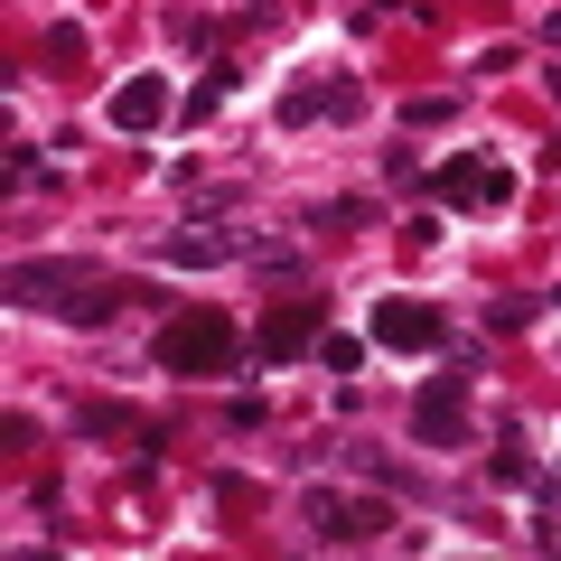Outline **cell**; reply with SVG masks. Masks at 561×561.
I'll list each match as a JSON object with an SVG mask.
<instances>
[{"label": "cell", "mask_w": 561, "mask_h": 561, "mask_svg": "<svg viewBox=\"0 0 561 561\" xmlns=\"http://www.w3.org/2000/svg\"><path fill=\"white\" fill-rule=\"evenodd\" d=\"M234 356H243V328L225 319V309H187V319H169L160 337H150V365L160 375H234Z\"/></svg>", "instance_id": "obj_1"}, {"label": "cell", "mask_w": 561, "mask_h": 561, "mask_svg": "<svg viewBox=\"0 0 561 561\" xmlns=\"http://www.w3.org/2000/svg\"><path fill=\"white\" fill-rule=\"evenodd\" d=\"M468 383H478V356H449L440 375L412 393V440H421V449H468V431H478Z\"/></svg>", "instance_id": "obj_2"}, {"label": "cell", "mask_w": 561, "mask_h": 561, "mask_svg": "<svg viewBox=\"0 0 561 561\" xmlns=\"http://www.w3.org/2000/svg\"><path fill=\"white\" fill-rule=\"evenodd\" d=\"M365 84L356 76H290L280 84V131H309V122H356Z\"/></svg>", "instance_id": "obj_3"}, {"label": "cell", "mask_w": 561, "mask_h": 561, "mask_svg": "<svg viewBox=\"0 0 561 561\" xmlns=\"http://www.w3.org/2000/svg\"><path fill=\"white\" fill-rule=\"evenodd\" d=\"M300 515H309V542H383V534H393V505H383V496H328V486H319Z\"/></svg>", "instance_id": "obj_4"}, {"label": "cell", "mask_w": 561, "mask_h": 561, "mask_svg": "<svg viewBox=\"0 0 561 561\" xmlns=\"http://www.w3.org/2000/svg\"><path fill=\"white\" fill-rule=\"evenodd\" d=\"M319 337H328V300H309V290H300V300H280L272 319L253 328V356L262 365H290V356H319Z\"/></svg>", "instance_id": "obj_5"}, {"label": "cell", "mask_w": 561, "mask_h": 561, "mask_svg": "<svg viewBox=\"0 0 561 561\" xmlns=\"http://www.w3.org/2000/svg\"><path fill=\"white\" fill-rule=\"evenodd\" d=\"M84 280H94V262H10V309H28V319H66V300H76Z\"/></svg>", "instance_id": "obj_6"}, {"label": "cell", "mask_w": 561, "mask_h": 561, "mask_svg": "<svg viewBox=\"0 0 561 561\" xmlns=\"http://www.w3.org/2000/svg\"><path fill=\"white\" fill-rule=\"evenodd\" d=\"M421 187H431L440 206H505V197H515V179H505L496 160H478V150H459V160H440V169H431Z\"/></svg>", "instance_id": "obj_7"}, {"label": "cell", "mask_w": 561, "mask_h": 561, "mask_svg": "<svg viewBox=\"0 0 561 561\" xmlns=\"http://www.w3.org/2000/svg\"><path fill=\"white\" fill-rule=\"evenodd\" d=\"M375 346H440V309L431 300H375Z\"/></svg>", "instance_id": "obj_8"}, {"label": "cell", "mask_w": 561, "mask_h": 561, "mask_svg": "<svg viewBox=\"0 0 561 561\" xmlns=\"http://www.w3.org/2000/svg\"><path fill=\"white\" fill-rule=\"evenodd\" d=\"M375 225V197H319V206H300V234L309 243H346V234H365Z\"/></svg>", "instance_id": "obj_9"}, {"label": "cell", "mask_w": 561, "mask_h": 561, "mask_svg": "<svg viewBox=\"0 0 561 561\" xmlns=\"http://www.w3.org/2000/svg\"><path fill=\"white\" fill-rule=\"evenodd\" d=\"M131 300H150V290H140V280H103V272H94L76 300H66V319H76V328H113Z\"/></svg>", "instance_id": "obj_10"}, {"label": "cell", "mask_w": 561, "mask_h": 561, "mask_svg": "<svg viewBox=\"0 0 561 561\" xmlns=\"http://www.w3.org/2000/svg\"><path fill=\"white\" fill-rule=\"evenodd\" d=\"M113 122H122V131H160V122H169V76H131L113 94Z\"/></svg>", "instance_id": "obj_11"}, {"label": "cell", "mask_w": 561, "mask_h": 561, "mask_svg": "<svg viewBox=\"0 0 561 561\" xmlns=\"http://www.w3.org/2000/svg\"><path fill=\"white\" fill-rule=\"evenodd\" d=\"M76 431H84V440H131L140 421L122 412V402H84V412H76Z\"/></svg>", "instance_id": "obj_12"}, {"label": "cell", "mask_w": 561, "mask_h": 561, "mask_svg": "<svg viewBox=\"0 0 561 561\" xmlns=\"http://www.w3.org/2000/svg\"><path fill=\"white\" fill-rule=\"evenodd\" d=\"M534 319H542V290H515V300L486 309V328H496V337H515V328H534Z\"/></svg>", "instance_id": "obj_13"}, {"label": "cell", "mask_w": 561, "mask_h": 561, "mask_svg": "<svg viewBox=\"0 0 561 561\" xmlns=\"http://www.w3.org/2000/svg\"><path fill=\"white\" fill-rule=\"evenodd\" d=\"M459 103L468 94H421V103H402V122H412V131H440V122H459Z\"/></svg>", "instance_id": "obj_14"}, {"label": "cell", "mask_w": 561, "mask_h": 561, "mask_svg": "<svg viewBox=\"0 0 561 561\" xmlns=\"http://www.w3.org/2000/svg\"><path fill=\"white\" fill-rule=\"evenodd\" d=\"M486 478H496V486H534V459L515 449V431L496 440V459H486Z\"/></svg>", "instance_id": "obj_15"}, {"label": "cell", "mask_w": 561, "mask_h": 561, "mask_svg": "<svg viewBox=\"0 0 561 561\" xmlns=\"http://www.w3.org/2000/svg\"><path fill=\"white\" fill-rule=\"evenodd\" d=\"M38 57H47V66H84V28H76V20H57V28L38 38Z\"/></svg>", "instance_id": "obj_16"}, {"label": "cell", "mask_w": 561, "mask_h": 561, "mask_svg": "<svg viewBox=\"0 0 561 561\" xmlns=\"http://www.w3.org/2000/svg\"><path fill=\"white\" fill-rule=\"evenodd\" d=\"M319 365H328V375H356L365 346H356V337H319Z\"/></svg>", "instance_id": "obj_17"}, {"label": "cell", "mask_w": 561, "mask_h": 561, "mask_svg": "<svg viewBox=\"0 0 561 561\" xmlns=\"http://www.w3.org/2000/svg\"><path fill=\"white\" fill-rule=\"evenodd\" d=\"M383 10H412V20H431V10H440V0H383Z\"/></svg>", "instance_id": "obj_18"}, {"label": "cell", "mask_w": 561, "mask_h": 561, "mask_svg": "<svg viewBox=\"0 0 561 561\" xmlns=\"http://www.w3.org/2000/svg\"><path fill=\"white\" fill-rule=\"evenodd\" d=\"M542 169H552V179H561V140H552V150H542Z\"/></svg>", "instance_id": "obj_19"}, {"label": "cell", "mask_w": 561, "mask_h": 561, "mask_svg": "<svg viewBox=\"0 0 561 561\" xmlns=\"http://www.w3.org/2000/svg\"><path fill=\"white\" fill-rule=\"evenodd\" d=\"M542 496H552V505H561V468H552V478H542Z\"/></svg>", "instance_id": "obj_20"}, {"label": "cell", "mask_w": 561, "mask_h": 561, "mask_svg": "<svg viewBox=\"0 0 561 561\" xmlns=\"http://www.w3.org/2000/svg\"><path fill=\"white\" fill-rule=\"evenodd\" d=\"M542 38H552V47H561V10H552V20H542Z\"/></svg>", "instance_id": "obj_21"}, {"label": "cell", "mask_w": 561, "mask_h": 561, "mask_svg": "<svg viewBox=\"0 0 561 561\" xmlns=\"http://www.w3.org/2000/svg\"><path fill=\"white\" fill-rule=\"evenodd\" d=\"M542 84H552V103H561V76H542Z\"/></svg>", "instance_id": "obj_22"}]
</instances>
